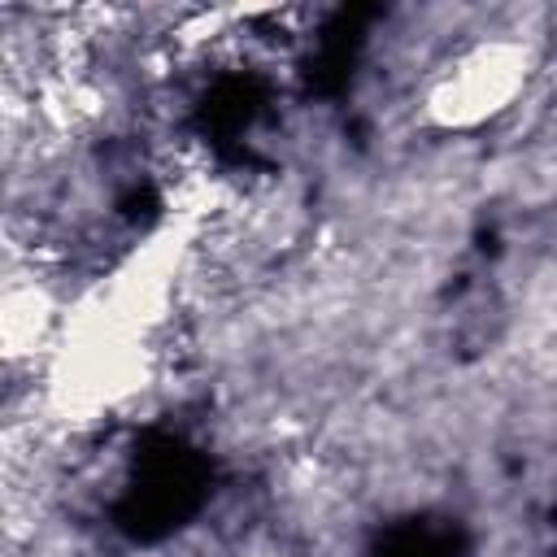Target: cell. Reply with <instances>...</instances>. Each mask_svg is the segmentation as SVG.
<instances>
[{
	"label": "cell",
	"mask_w": 557,
	"mask_h": 557,
	"mask_svg": "<svg viewBox=\"0 0 557 557\" xmlns=\"http://www.w3.org/2000/svg\"><path fill=\"white\" fill-rule=\"evenodd\" d=\"M540 65V39L518 30L448 48L422 78V109L440 131H479L518 109Z\"/></svg>",
	"instance_id": "1"
}]
</instances>
